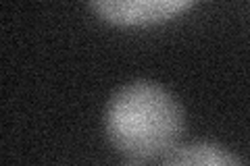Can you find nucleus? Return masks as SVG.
<instances>
[{"label": "nucleus", "mask_w": 250, "mask_h": 166, "mask_svg": "<svg viewBox=\"0 0 250 166\" xmlns=\"http://www.w3.org/2000/svg\"><path fill=\"white\" fill-rule=\"evenodd\" d=\"M104 135L117 152L134 162L169 156L186 131L179 100L161 83L134 79L108 98Z\"/></svg>", "instance_id": "f257e3e1"}, {"label": "nucleus", "mask_w": 250, "mask_h": 166, "mask_svg": "<svg viewBox=\"0 0 250 166\" xmlns=\"http://www.w3.org/2000/svg\"><path fill=\"white\" fill-rule=\"evenodd\" d=\"M90 9L115 25H154L194 6L192 0H94Z\"/></svg>", "instance_id": "f03ea898"}, {"label": "nucleus", "mask_w": 250, "mask_h": 166, "mask_svg": "<svg viewBox=\"0 0 250 166\" xmlns=\"http://www.w3.org/2000/svg\"><path fill=\"white\" fill-rule=\"evenodd\" d=\"M163 166H244V164L225 146L210 139H200L177 146L165 158Z\"/></svg>", "instance_id": "7ed1b4c3"}, {"label": "nucleus", "mask_w": 250, "mask_h": 166, "mask_svg": "<svg viewBox=\"0 0 250 166\" xmlns=\"http://www.w3.org/2000/svg\"><path fill=\"white\" fill-rule=\"evenodd\" d=\"M123 166H142V164H138V162H127V164H123Z\"/></svg>", "instance_id": "20e7f679"}]
</instances>
